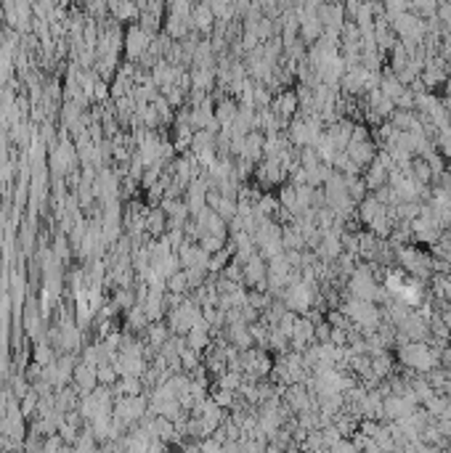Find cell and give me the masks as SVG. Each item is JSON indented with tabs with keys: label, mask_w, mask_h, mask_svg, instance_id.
Wrapping results in <instances>:
<instances>
[{
	"label": "cell",
	"mask_w": 451,
	"mask_h": 453,
	"mask_svg": "<svg viewBox=\"0 0 451 453\" xmlns=\"http://www.w3.org/2000/svg\"><path fill=\"white\" fill-rule=\"evenodd\" d=\"M398 358L406 368H414L419 374L430 371V368H438L441 366V347H430L428 342H417V340H409V342L401 344L398 350Z\"/></svg>",
	"instance_id": "1"
},
{
	"label": "cell",
	"mask_w": 451,
	"mask_h": 453,
	"mask_svg": "<svg viewBox=\"0 0 451 453\" xmlns=\"http://www.w3.org/2000/svg\"><path fill=\"white\" fill-rule=\"evenodd\" d=\"M348 291H351V297L375 302L377 291H380V287H377L375 281V271L372 268H356V271L348 276Z\"/></svg>",
	"instance_id": "2"
},
{
	"label": "cell",
	"mask_w": 451,
	"mask_h": 453,
	"mask_svg": "<svg viewBox=\"0 0 451 453\" xmlns=\"http://www.w3.org/2000/svg\"><path fill=\"white\" fill-rule=\"evenodd\" d=\"M284 175H287V170L282 167L279 157H265L263 162H261V167H258V178H261V183H265V186L279 183Z\"/></svg>",
	"instance_id": "3"
},
{
	"label": "cell",
	"mask_w": 451,
	"mask_h": 453,
	"mask_svg": "<svg viewBox=\"0 0 451 453\" xmlns=\"http://www.w3.org/2000/svg\"><path fill=\"white\" fill-rule=\"evenodd\" d=\"M271 111L276 114V117H282L284 122L298 111V93L292 91H282L279 93V98H271Z\"/></svg>",
	"instance_id": "4"
},
{
	"label": "cell",
	"mask_w": 451,
	"mask_h": 453,
	"mask_svg": "<svg viewBox=\"0 0 451 453\" xmlns=\"http://www.w3.org/2000/svg\"><path fill=\"white\" fill-rule=\"evenodd\" d=\"M210 329H212V324H210L205 316H202V318H199V321H197V324L186 331L188 347H191V350H197V353H199V350H205L207 344H210Z\"/></svg>",
	"instance_id": "5"
},
{
	"label": "cell",
	"mask_w": 451,
	"mask_h": 453,
	"mask_svg": "<svg viewBox=\"0 0 451 453\" xmlns=\"http://www.w3.org/2000/svg\"><path fill=\"white\" fill-rule=\"evenodd\" d=\"M199 318H202L199 308H197L194 302H186V305H181V308L175 310V316H173V324H175V329H178V331H188V329L194 327Z\"/></svg>",
	"instance_id": "6"
},
{
	"label": "cell",
	"mask_w": 451,
	"mask_h": 453,
	"mask_svg": "<svg viewBox=\"0 0 451 453\" xmlns=\"http://www.w3.org/2000/svg\"><path fill=\"white\" fill-rule=\"evenodd\" d=\"M215 14H212V8L207 5V3H199L197 8H191V27L194 30H202V32H210L212 27H215Z\"/></svg>",
	"instance_id": "7"
},
{
	"label": "cell",
	"mask_w": 451,
	"mask_h": 453,
	"mask_svg": "<svg viewBox=\"0 0 451 453\" xmlns=\"http://www.w3.org/2000/svg\"><path fill=\"white\" fill-rule=\"evenodd\" d=\"M236 114H239V104H236V101H231V98H223V101L215 107V120H218V125L221 127L234 125Z\"/></svg>",
	"instance_id": "8"
},
{
	"label": "cell",
	"mask_w": 451,
	"mask_h": 453,
	"mask_svg": "<svg viewBox=\"0 0 451 453\" xmlns=\"http://www.w3.org/2000/svg\"><path fill=\"white\" fill-rule=\"evenodd\" d=\"M210 263V252H205L202 247H186L184 250V268H205Z\"/></svg>",
	"instance_id": "9"
},
{
	"label": "cell",
	"mask_w": 451,
	"mask_h": 453,
	"mask_svg": "<svg viewBox=\"0 0 451 453\" xmlns=\"http://www.w3.org/2000/svg\"><path fill=\"white\" fill-rule=\"evenodd\" d=\"M380 91L385 93V96H388V98L395 104V101L401 98V93L406 91V85H404L398 77H393V74H385V77H382V82H380Z\"/></svg>",
	"instance_id": "10"
},
{
	"label": "cell",
	"mask_w": 451,
	"mask_h": 453,
	"mask_svg": "<svg viewBox=\"0 0 451 453\" xmlns=\"http://www.w3.org/2000/svg\"><path fill=\"white\" fill-rule=\"evenodd\" d=\"M319 27H321L319 19H311V21L305 19V21H302V37H305V40H316V37L321 35Z\"/></svg>",
	"instance_id": "11"
},
{
	"label": "cell",
	"mask_w": 451,
	"mask_h": 453,
	"mask_svg": "<svg viewBox=\"0 0 451 453\" xmlns=\"http://www.w3.org/2000/svg\"><path fill=\"white\" fill-rule=\"evenodd\" d=\"M170 287L175 291H186L188 289V278H186V271L184 273H175L173 278H170Z\"/></svg>",
	"instance_id": "12"
},
{
	"label": "cell",
	"mask_w": 451,
	"mask_h": 453,
	"mask_svg": "<svg viewBox=\"0 0 451 453\" xmlns=\"http://www.w3.org/2000/svg\"><path fill=\"white\" fill-rule=\"evenodd\" d=\"M414 8H419L422 14H432V8H435V0H412Z\"/></svg>",
	"instance_id": "13"
}]
</instances>
